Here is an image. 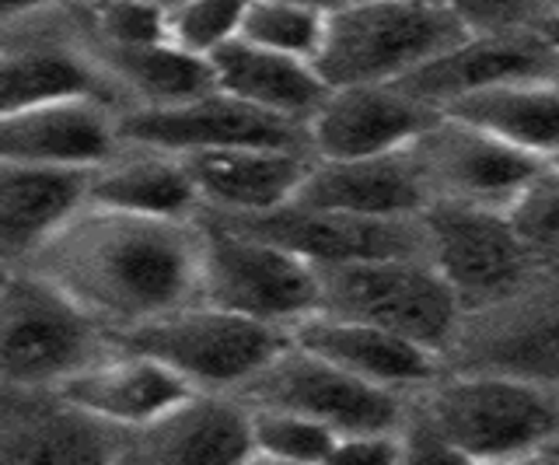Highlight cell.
I'll return each instance as SVG.
<instances>
[{"instance_id":"6da1fadb","label":"cell","mask_w":559,"mask_h":465,"mask_svg":"<svg viewBox=\"0 0 559 465\" xmlns=\"http://www.w3.org/2000/svg\"><path fill=\"white\" fill-rule=\"evenodd\" d=\"M28 270L122 336L200 305V228L87 206Z\"/></svg>"},{"instance_id":"7a4b0ae2","label":"cell","mask_w":559,"mask_h":465,"mask_svg":"<svg viewBox=\"0 0 559 465\" xmlns=\"http://www.w3.org/2000/svg\"><path fill=\"white\" fill-rule=\"evenodd\" d=\"M476 39L462 8L343 4L329 8L319 74L336 88L402 84Z\"/></svg>"},{"instance_id":"3957f363","label":"cell","mask_w":559,"mask_h":465,"mask_svg":"<svg viewBox=\"0 0 559 465\" xmlns=\"http://www.w3.org/2000/svg\"><path fill=\"white\" fill-rule=\"evenodd\" d=\"M424 420L476 465H518L559 438V392L489 371H451L427 389Z\"/></svg>"},{"instance_id":"277c9868","label":"cell","mask_w":559,"mask_h":465,"mask_svg":"<svg viewBox=\"0 0 559 465\" xmlns=\"http://www.w3.org/2000/svg\"><path fill=\"white\" fill-rule=\"evenodd\" d=\"M200 228V301L252 319L280 333L322 312V277L311 263L259 235L203 211Z\"/></svg>"},{"instance_id":"5b68a950","label":"cell","mask_w":559,"mask_h":465,"mask_svg":"<svg viewBox=\"0 0 559 465\" xmlns=\"http://www.w3.org/2000/svg\"><path fill=\"white\" fill-rule=\"evenodd\" d=\"M102 325L57 284L11 266L0 295V371L11 392H57L102 354Z\"/></svg>"},{"instance_id":"8992f818","label":"cell","mask_w":559,"mask_h":465,"mask_svg":"<svg viewBox=\"0 0 559 465\" xmlns=\"http://www.w3.org/2000/svg\"><path fill=\"white\" fill-rule=\"evenodd\" d=\"M322 312L364 322L451 357L465 330V305L430 260H378L319 270Z\"/></svg>"},{"instance_id":"52a82bcc","label":"cell","mask_w":559,"mask_h":465,"mask_svg":"<svg viewBox=\"0 0 559 465\" xmlns=\"http://www.w3.org/2000/svg\"><path fill=\"white\" fill-rule=\"evenodd\" d=\"M116 347L162 360L192 392H241L290 347V336L200 301L116 336Z\"/></svg>"},{"instance_id":"ba28073f","label":"cell","mask_w":559,"mask_h":465,"mask_svg":"<svg viewBox=\"0 0 559 465\" xmlns=\"http://www.w3.org/2000/svg\"><path fill=\"white\" fill-rule=\"evenodd\" d=\"M430 263L465 305L483 315L521 298L542 277L511 214L465 203H433L424 214Z\"/></svg>"},{"instance_id":"9c48e42d","label":"cell","mask_w":559,"mask_h":465,"mask_svg":"<svg viewBox=\"0 0 559 465\" xmlns=\"http://www.w3.org/2000/svg\"><path fill=\"white\" fill-rule=\"evenodd\" d=\"M238 400L259 409L301 413V417L336 430L340 438L402 430V420H406L399 392L364 382V378L301 350L297 343H290L252 385H245Z\"/></svg>"},{"instance_id":"30bf717a","label":"cell","mask_w":559,"mask_h":465,"mask_svg":"<svg viewBox=\"0 0 559 465\" xmlns=\"http://www.w3.org/2000/svg\"><path fill=\"white\" fill-rule=\"evenodd\" d=\"M433 203H465L511 214L521 196L546 176V162L507 147L459 119L441 116L409 147Z\"/></svg>"},{"instance_id":"8fae6325","label":"cell","mask_w":559,"mask_h":465,"mask_svg":"<svg viewBox=\"0 0 559 465\" xmlns=\"http://www.w3.org/2000/svg\"><path fill=\"white\" fill-rule=\"evenodd\" d=\"M214 214V211H210ZM235 228L266 238V242L301 255L314 270H336L378 260H430L424 217L416 220H364L343 217L308 206H284V211L262 217H227L217 214Z\"/></svg>"},{"instance_id":"7c38bea8","label":"cell","mask_w":559,"mask_h":465,"mask_svg":"<svg viewBox=\"0 0 559 465\" xmlns=\"http://www.w3.org/2000/svg\"><path fill=\"white\" fill-rule=\"evenodd\" d=\"M119 136L130 147L162 151L175 154V158L238 147H280L311 154L305 127L255 112L221 92L179 109H127L119 116Z\"/></svg>"},{"instance_id":"4fadbf2b","label":"cell","mask_w":559,"mask_h":465,"mask_svg":"<svg viewBox=\"0 0 559 465\" xmlns=\"http://www.w3.org/2000/svg\"><path fill=\"white\" fill-rule=\"evenodd\" d=\"M451 360L459 371L511 374L559 392V281H538L493 312L468 315Z\"/></svg>"},{"instance_id":"5bb4252c","label":"cell","mask_w":559,"mask_h":465,"mask_svg":"<svg viewBox=\"0 0 559 465\" xmlns=\"http://www.w3.org/2000/svg\"><path fill=\"white\" fill-rule=\"evenodd\" d=\"M441 112L395 84L336 88L308 127L314 162H364L409 151Z\"/></svg>"},{"instance_id":"9a60e30c","label":"cell","mask_w":559,"mask_h":465,"mask_svg":"<svg viewBox=\"0 0 559 465\" xmlns=\"http://www.w3.org/2000/svg\"><path fill=\"white\" fill-rule=\"evenodd\" d=\"M119 116L98 98L0 116V165L98 171L119 158Z\"/></svg>"},{"instance_id":"2e32d148","label":"cell","mask_w":559,"mask_h":465,"mask_svg":"<svg viewBox=\"0 0 559 465\" xmlns=\"http://www.w3.org/2000/svg\"><path fill=\"white\" fill-rule=\"evenodd\" d=\"M57 395L102 427L140 434V430L165 420L171 409H179L192 389L162 360L112 347L92 368H84L67 385H60Z\"/></svg>"},{"instance_id":"e0dca14e","label":"cell","mask_w":559,"mask_h":465,"mask_svg":"<svg viewBox=\"0 0 559 465\" xmlns=\"http://www.w3.org/2000/svg\"><path fill=\"white\" fill-rule=\"evenodd\" d=\"M294 203L364 220H416L430 211V193L413 154L402 151L364 162H311Z\"/></svg>"},{"instance_id":"ac0fdd59","label":"cell","mask_w":559,"mask_h":465,"mask_svg":"<svg viewBox=\"0 0 559 465\" xmlns=\"http://www.w3.org/2000/svg\"><path fill=\"white\" fill-rule=\"evenodd\" d=\"M200 189L203 211L227 217H262L297 200L314 154L280 147L206 151L182 158Z\"/></svg>"},{"instance_id":"d6986e66","label":"cell","mask_w":559,"mask_h":465,"mask_svg":"<svg viewBox=\"0 0 559 465\" xmlns=\"http://www.w3.org/2000/svg\"><path fill=\"white\" fill-rule=\"evenodd\" d=\"M95 171L0 165V246L11 266H28L92 206Z\"/></svg>"},{"instance_id":"ffe728a7","label":"cell","mask_w":559,"mask_h":465,"mask_svg":"<svg viewBox=\"0 0 559 465\" xmlns=\"http://www.w3.org/2000/svg\"><path fill=\"white\" fill-rule=\"evenodd\" d=\"M252 455V409L224 392H192L165 420L136 434L140 465H249Z\"/></svg>"},{"instance_id":"44dd1931","label":"cell","mask_w":559,"mask_h":465,"mask_svg":"<svg viewBox=\"0 0 559 465\" xmlns=\"http://www.w3.org/2000/svg\"><path fill=\"white\" fill-rule=\"evenodd\" d=\"M290 343L336 365L349 374L364 378L378 389L409 392L430 389L441 382V360L419 343H409L395 333L374 330L364 322H346L332 315H311L290 333Z\"/></svg>"},{"instance_id":"7402d4cb","label":"cell","mask_w":559,"mask_h":465,"mask_svg":"<svg viewBox=\"0 0 559 465\" xmlns=\"http://www.w3.org/2000/svg\"><path fill=\"white\" fill-rule=\"evenodd\" d=\"M210 63H214L221 95L305 130L332 95L314 63L266 53V49L249 46L241 39L227 46Z\"/></svg>"},{"instance_id":"603a6c76","label":"cell","mask_w":559,"mask_h":465,"mask_svg":"<svg viewBox=\"0 0 559 465\" xmlns=\"http://www.w3.org/2000/svg\"><path fill=\"white\" fill-rule=\"evenodd\" d=\"M11 403L4 420V458L0 465H116L112 427H102L67 406L57 392H25Z\"/></svg>"},{"instance_id":"cb8c5ba5","label":"cell","mask_w":559,"mask_h":465,"mask_svg":"<svg viewBox=\"0 0 559 465\" xmlns=\"http://www.w3.org/2000/svg\"><path fill=\"white\" fill-rule=\"evenodd\" d=\"M92 206L144 220H197L200 189L182 158L136 147L92 176Z\"/></svg>"},{"instance_id":"d4e9b609","label":"cell","mask_w":559,"mask_h":465,"mask_svg":"<svg viewBox=\"0 0 559 465\" xmlns=\"http://www.w3.org/2000/svg\"><path fill=\"white\" fill-rule=\"evenodd\" d=\"M109 78L102 74L95 57L60 43H8L0 60V116L25 109L60 106V102L98 98L109 102Z\"/></svg>"},{"instance_id":"484cf974","label":"cell","mask_w":559,"mask_h":465,"mask_svg":"<svg viewBox=\"0 0 559 465\" xmlns=\"http://www.w3.org/2000/svg\"><path fill=\"white\" fill-rule=\"evenodd\" d=\"M441 116L497 136L507 147L546 162L559 151V78L507 81L497 88L465 95L441 109Z\"/></svg>"},{"instance_id":"4316f807","label":"cell","mask_w":559,"mask_h":465,"mask_svg":"<svg viewBox=\"0 0 559 465\" xmlns=\"http://www.w3.org/2000/svg\"><path fill=\"white\" fill-rule=\"evenodd\" d=\"M92 57L112 88L136 102L133 109H179L217 92L214 63L186 53L175 43L144 49H95Z\"/></svg>"},{"instance_id":"83f0119b","label":"cell","mask_w":559,"mask_h":465,"mask_svg":"<svg viewBox=\"0 0 559 465\" xmlns=\"http://www.w3.org/2000/svg\"><path fill=\"white\" fill-rule=\"evenodd\" d=\"M329 32V8L314 4H245L241 43L290 60L319 63Z\"/></svg>"},{"instance_id":"f1b7e54d","label":"cell","mask_w":559,"mask_h":465,"mask_svg":"<svg viewBox=\"0 0 559 465\" xmlns=\"http://www.w3.org/2000/svg\"><path fill=\"white\" fill-rule=\"evenodd\" d=\"M252 409V438L255 455H266L290 465H325L340 434L325 424H314L290 409Z\"/></svg>"},{"instance_id":"f546056e","label":"cell","mask_w":559,"mask_h":465,"mask_svg":"<svg viewBox=\"0 0 559 465\" xmlns=\"http://www.w3.org/2000/svg\"><path fill=\"white\" fill-rule=\"evenodd\" d=\"M511 220L528 249L542 281H559V176L546 168L521 203L511 211Z\"/></svg>"},{"instance_id":"4dcf8cb0","label":"cell","mask_w":559,"mask_h":465,"mask_svg":"<svg viewBox=\"0 0 559 465\" xmlns=\"http://www.w3.org/2000/svg\"><path fill=\"white\" fill-rule=\"evenodd\" d=\"M245 4H171L168 43L200 60H214L241 36Z\"/></svg>"},{"instance_id":"1f68e13d","label":"cell","mask_w":559,"mask_h":465,"mask_svg":"<svg viewBox=\"0 0 559 465\" xmlns=\"http://www.w3.org/2000/svg\"><path fill=\"white\" fill-rule=\"evenodd\" d=\"M98 36V49H144L168 43V8L157 4H102L84 11Z\"/></svg>"},{"instance_id":"d6a6232c","label":"cell","mask_w":559,"mask_h":465,"mask_svg":"<svg viewBox=\"0 0 559 465\" xmlns=\"http://www.w3.org/2000/svg\"><path fill=\"white\" fill-rule=\"evenodd\" d=\"M325 465H406V430L343 434Z\"/></svg>"},{"instance_id":"836d02e7","label":"cell","mask_w":559,"mask_h":465,"mask_svg":"<svg viewBox=\"0 0 559 465\" xmlns=\"http://www.w3.org/2000/svg\"><path fill=\"white\" fill-rule=\"evenodd\" d=\"M406 465H476V462L465 458L462 452H454L451 444H444L424 420H419L416 427L406 430Z\"/></svg>"},{"instance_id":"e575fe53","label":"cell","mask_w":559,"mask_h":465,"mask_svg":"<svg viewBox=\"0 0 559 465\" xmlns=\"http://www.w3.org/2000/svg\"><path fill=\"white\" fill-rule=\"evenodd\" d=\"M532 32L542 43H546V49L559 60V8H542L535 25H532Z\"/></svg>"},{"instance_id":"d590c367","label":"cell","mask_w":559,"mask_h":465,"mask_svg":"<svg viewBox=\"0 0 559 465\" xmlns=\"http://www.w3.org/2000/svg\"><path fill=\"white\" fill-rule=\"evenodd\" d=\"M249 465H290V462H276V458H266V455H252Z\"/></svg>"},{"instance_id":"8d00e7d4","label":"cell","mask_w":559,"mask_h":465,"mask_svg":"<svg viewBox=\"0 0 559 465\" xmlns=\"http://www.w3.org/2000/svg\"><path fill=\"white\" fill-rule=\"evenodd\" d=\"M546 455H552V458L559 462V438H556V441H552V444L546 448Z\"/></svg>"},{"instance_id":"74e56055","label":"cell","mask_w":559,"mask_h":465,"mask_svg":"<svg viewBox=\"0 0 559 465\" xmlns=\"http://www.w3.org/2000/svg\"><path fill=\"white\" fill-rule=\"evenodd\" d=\"M549 171H556V176H559V151L549 158Z\"/></svg>"}]
</instances>
